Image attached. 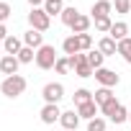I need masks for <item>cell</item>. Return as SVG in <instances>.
<instances>
[{
    "instance_id": "7",
    "label": "cell",
    "mask_w": 131,
    "mask_h": 131,
    "mask_svg": "<svg viewBox=\"0 0 131 131\" xmlns=\"http://www.w3.org/2000/svg\"><path fill=\"white\" fill-rule=\"evenodd\" d=\"M39 116H41V121H44L46 126H51V123H57V121H59L62 111H59V108H57L54 103H46V105L41 108V113H39Z\"/></svg>"
},
{
    "instance_id": "31",
    "label": "cell",
    "mask_w": 131,
    "mask_h": 131,
    "mask_svg": "<svg viewBox=\"0 0 131 131\" xmlns=\"http://www.w3.org/2000/svg\"><path fill=\"white\" fill-rule=\"evenodd\" d=\"M10 13H13V10H10L8 3H0V23H5V21L10 18Z\"/></svg>"
},
{
    "instance_id": "9",
    "label": "cell",
    "mask_w": 131,
    "mask_h": 131,
    "mask_svg": "<svg viewBox=\"0 0 131 131\" xmlns=\"http://www.w3.org/2000/svg\"><path fill=\"white\" fill-rule=\"evenodd\" d=\"M59 123H62V128L75 131V128H77V123H80V116H77V111H64V113L59 116Z\"/></svg>"
},
{
    "instance_id": "27",
    "label": "cell",
    "mask_w": 131,
    "mask_h": 131,
    "mask_svg": "<svg viewBox=\"0 0 131 131\" xmlns=\"http://www.w3.org/2000/svg\"><path fill=\"white\" fill-rule=\"evenodd\" d=\"M77 39H80V49H82V51H90L93 36H90V34H77Z\"/></svg>"
},
{
    "instance_id": "3",
    "label": "cell",
    "mask_w": 131,
    "mask_h": 131,
    "mask_svg": "<svg viewBox=\"0 0 131 131\" xmlns=\"http://www.w3.org/2000/svg\"><path fill=\"white\" fill-rule=\"evenodd\" d=\"M28 23H31V28H36V31H49V26H51V18L46 16V10L44 8H31V13H28Z\"/></svg>"
},
{
    "instance_id": "5",
    "label": "cell",
    "mask_w": 131,
    "mask_h": 131,
    "mask_svg": "<svg viewBox=\"0 0 131 131\" xmlns=\"http://www.w3.org/2000/svg\"><path fill=\"white\" fill-rule=\"evenodd\" d=\"M95 80H98L103 88H116L121 77H118L113 70H105V67H100V70H95Z\"/></svg>"
},
{
    "instance_id": "26",
    "label": "cell",
    "mask_w": 131,
    "mask_h": 131,
    "mask_svg": "<svg viewBox=\"0 0 131 131\" xmlns=\"http://www.w3.org/2000/svg\"><path fill=\"white\" fill-rule=\"evenodd\" d=\"M93 21H95V28L100 34H111V28H113V21L111 18H93Z\"/></svg>"
},
{
    "instance_id": "30",
    "label": "cell",
    "mask_w": 131,
    "mask_h": 131,
    "mask_svg": "<svg viewBox=\"0 0 131 131\" xmlns=\"http://www.w3.org/2000/svg\"><path fill=\"white\" fill-rule=\"evenodd\" d=\"M116 108H118V100L113 98V100H111V103H105V105H103L100 111H103V116H105V118H111V113H113Z\"/></svg>"
},
{
    "instance_id": "23",
    "label": "cell",
    "mask_w": 131,
    "mask_h": 131,
    "mask_svg": "<svg viewBox=\"0 0 131 131\" xmlns=\"http://www.w3.org/2000/svg\"><path fill=\"white\" fill-rule=\"evenodd\" d=\"M108 121H113V123H123V121H128V111L118 103V108L111 113V118H108Z\"/></svg>"
},
{
    "instance_id": "4",
    "label": "cell",
    "mask_w": 131,
    "mask_h": 131,
    "mask_svg": "<svg viewBox=\"0 0 131 131\" xmlns=\"http://www.w3.org/2000/svg\"><path fill=\"white\" fill-rule=\"evenodd\" d=\"M41 98H44L46 103H54V105H57V103L64 98V85H62V82H49V85H44Z\"/></svg>"
},
{
    "instance_id": "24",
    "label": "cell",
    "mask_w": 131,
    "mask_h": 131,
    "mask_svg": "<svg viewBox=\"0 0 131 131\" xmlns=\"http://www.w3.org/2000/svg\"><path fill=\"white\" fill-rule=\"evenodd\" d=\"M118 54H121V57L131 64V39H128V36H126L123 41H118Z\"/></svg>"
},
{
    "instance_id": "29",
    "label": "cell",
    "mask_w": 131,
    "mask_h": 131,
    "mask_svg": "<svg viewBox=\"0 0 131 131\" xmlns=\"http://www.w3.org/2000/svg\"><path fill=\"white\" fill-rule=\"evenodd\" d=\"M116 5V13H128L131 10V0H113Z\"/></svg>"
},
{
    "instance_id": "14",
    "label": "cell",
    "mask_w": 131,
    "mask_h": 131,
    "mask_svg": "<svg viewBox=\"0 0 131 131\" xmlns=\"http://www.w3.org/2000/svg\"><path fill=\"white\" fill-rule=\"evenodd\" d=\"M98 108H100V105H98L95 100H90V103H85V105H80V108H77V116H80V118L93 121V118H98Z\"/></svg>"
},
{
    "instance_id": "28",
    "label": "cell",
    "mask_w": 131,
    "mask_h": 131,
    "mask_svg": "<svg viewBox=\"0 0 131 131\" xmlns=\"http://www.w3.org/2000/svg\"><path fill=\"white\" fill-rule=\"evenodd\" d=\"M88 131H105V121H103V118H93V121H88Z\"/></svg>"
},
{
    "instance_id": "18",
    "label": "cell",
    "mask_w": 131,
    "mask_h": 131,
    "mask_svg": "<svg viewBox=\"0 0 131 131\" xmlns=\"http://www.w3.org/2000/svg\"><path fill=\"white\" fill-rule=\"evenodd\" d=\"M93 100H95L100 108H103L105 103H111V100H113V93H111V88H100V90H95V93H93Z\"/></svg>"
},
{
    "instance_id": "10",
    "label": "cell",
    "mask_w": 131,
    "mask_h": 131,
    "mask_svg": "<svg viewBox=\"0 0 131 131\" xmlns=\"http://www.w3.org/2000/svg\"><path fill=\"white\" fill-rule=\"evenodd\" d=\"M62 49H64V54L67 57H75V54H80L82 49H80V39H77V34H72V36H67L62 41Z\"/></svg>"
},
{
    "instance_id": "35",
    "label": "cell",
    "mask_w": 131,
    "mask_h": 131,
    "mask_svg": "<svg viewBox=\"0 0 131 131\" xmlns=\"http://www.w3.org/2000/svg\"><path fill=\"white\" fill-rule=\"evenodd\" d=\"M59 131H67V128H59Z\"/></svg>"
},
{
    "instance_id": "16",
    "label": "cell",
    "mask_w": 131,
    "mask_h": 131,
    "mask_svg": "<svg viewBox=\"0 0 131 131\" xmlns=\"http://www.w3.org/2000/svg\"><path fill=\"white\" fill-rule=\"evenodd\" d=\"M70 28H72V34H88V28H90V18L80 13V16L75 18V23H72Z\"/></svg>"
},
{
    "instance_id": "34",
    "label": "cell",
    "mask_w": 131,
    "mask_h": 131,
    "mask_svg": "<svg viewBox=\"0 0 131 131\" xmlns=\"http://www.w3.org/2000/svg\"><path fill=\"white\" fill-rule=\"evenodd\" d=\"M128 121H131V111H128Z\"/></svg>"
},
{
    "instance_id": "19",
    "label": "cell",
    "mask_w": 131,
    "mask_h": 131,
    "mask_svg": "<svg viewBox=\"0 0 131 131\" xmlns=\"http://www.w3.org/2000/svg\"><path fill=\"white\" fill-rule=\"evenodd\" d=\"M77 16H80V13H77L75 5H64V10H62V23H64V26H72Z\"/></svg>"
},
{
    "instance_id": "33",
    "label": "cell",
    "mask_w": 131,
    "mask_h": 131,
    "mask_svg": "<svg viewBox=\"0 0 131 131\" xmlns=\"http://www.w3.org/2000/svg\"><path fill=\"white\" fill-rule=\"evenodd\" d=\"M3 57H5V54H3V46H0V59H3Z\"/></svg>"
},
{
    "instance_id": "22",
    "label": "cell",
    "mask_w": 131,
    "mask_h": 131,
    "mask_svg": "<svg viewBox=\"0 0 131 131\" xmlns=\"http://www.w3.org/2000/svg\"><path fill=\"white\" fill-rule=\"evenodd\" d=\"M93 100V93L90 90H85V88H80L77 93H75V105L80 108V105H85V103H90Z\"/></svg>"
},
{
    "instance_id": "12",
    "label": "cell",
    "mask_w": 131,
    "mask_h": 131,
    "mask_svg": "<svg viewBox=\"0 0 131 131\" xmlns=\"http://www.w3.org/2000/svg\"><path fill=\"white\" fill-rule=\"evenodd\" d=\"M3 49H5V54L16 57V54L23 49V39H18V36H8V39L3 41Z\"/></svg>"
},
{
    "instance_id": "11",
    "label": "cell",
    "mask_w": 131,
    "mask_h": 131,
    "mask_svg": "<svg viewBox=\"0 0 131 131\" xmlns=\"http://www.w3.org/2000/svg\"><path fill=\"white\" fill-rule=\"evenodd\" d=\"M111 10H113L111 0H98V3H93V18H108Z\"/></svg>"
},
{
    "instance_id": "6",
    "label": "cell",
    "mask_w": 131,
    "mask_h": 131,
    "mask_svg": "<svg viewBox=\"0 0 131 131\" xmlns=\"http://www.w3.org/2000/svg\"><path fill=\"white\" fill-rule=\"evenodd\" d=\"M18 67H21V62H18V57H10V54H5L3 59H0V72L3 75H18Z\"/></svg>"
},
{
    "instance_id": "25",
    "label": "cell",
    "mask_w": 131,
    "mask_h": 131,
    "mask_svg": "<svg viewBox=\"0 0 131 131\" xmlns=\"http://www.w3.org/2000/svg\"><path fill=\"white\" fill-rule=\"evenodd\" d=\"M54 70H57L59 75H67V72L72 70V62H70V57H59V59H57V64H54Z\"/></svg>"
},
{
    "instance_id": "17",
    "label": "cell",
    "mask_w": 131,
    "mask_h": 131,
    "mask_svg": "<svg viewBox=\"0 0 131 131\" xmlns=\"http://www.w3.org/2000/svg\"><path fill=\"white\" fill-rule=\"evenodd\" d=\"M126 34H128V26H126L123 21H118V23H113V28H111V34H108V36H111L113 41H123V39H126Z\"/></svg>"
},
{
    "instance_id": "32",
    "label": "cell",
    "mask_w": 131,
    "mask_h": 131,
    "mask_svg": "<svg viewBox=\"0 0 131 131\" xmlns=\"http://www.w3.org/2000/svg\"><path fill=\"white\" fill-rule=\"evenodd\" d=\"M10 34H8V28H5V23H0V41H5Z\"/></svg>"
},
{
    "instance_id": "15",
    "label": "cell",
    "mask_w": 131,
    "mask_h": 131,
    "mask_svg": "<svg viewBox=\"0 0 131 131\" xmlns=\"http://www.w3.org/2000/svg\"><path fill=\"white\" fill-rule=\"evenodd\" d=\"M44 10H46V16L51 18V16H62V10H64V3H62V0H44V5H41Z\"/></svg>"
},
{
    "instance_id": "20",
    "label": "cell",
    "mask_w": 131,
    "mask_h": 131,
    "mask_svg": "<svg viewBox=\"0 0 131 131\" xmlns=\"http://www.w3.org/2000/svg\"><path fill=\"white\" fill-rule=\"evenodd\" d=\"M16 57H18V62H21V64H31V62L36 59V51H34L31 46H23V49H21Z\"/></svg>"
},
{
    "instance_id": "1",
    "label": "cell",
    "mask_w": 131,
    "mask_h": 131,
    "mask_svg": "<svg viewBox=\"0 0 131 131\" xmlns=\"http://www.w3.org/2000/svg\"><path fill=\"white\" fill-rule=\"evenodd\" d=\"M23 90H26V77L23 75H10L0 82V93L5 98H18V95H23Z\"/></svg>"
},
{
    "instance_id": "21",
    "label": "cell",
    "mask_w": 131,
    "mask_h": 131,
    "mask_svg": "<svg viewBox=\"0 0 131 131\" xmlns=\"http://www.w3.org/2000/svg\"><path fill=\"white\" fill-rule=\"evenodd\" d=\"M103 59H105L103 51H88V62H90L93 70H100V67H103Z\"/></svg>"
},
{
    "instance_id": "13",
    "label": "cell",
    "mask_w": 131,
    "mask_h": 131,
    "mask_svg": "<svg viewBox=\"0 0 131 131\" xmlns=\"http://www.w3.org/2000/svg\"><path fill=\"white\" fill-rule=\"evenodd\" d=\"M98 51H103L105 57H113V54H118V41H113L111 36H103L98 44Z\"/></svg>"
},
{
    "instance_id": "2",
    "label": "cell",
    "mask_w": 131,
    "mask_h": 131,
    "mask_svg": "<svg viewBox=\"0 0 131 131\" xmlns=\"http://www.w3.org/2000/svg\"><path fill=\"white\" fill-rule=\"evenodd\" d=\"M57 51H54V46L51 44H44L41 49H36V67L39 70H51L54 64H57Z\"/></svg>"
},
{
    "instance_id": "8",
    "label": "cell",
    "mask_w": 131,
    "mask_h": 131,
    "mask_svg": "<svg viewBox=\"0 0 131 131\" xmlns=\"http://www.w3.org/2000/svg\"><path fill=\"white\" fill-rule=\"evenodd\" d=\"M23 46H31V49H41V46H44V34H41V31H36V28L26 31V34H23Z\"/></svg>"
}]
</instances>
